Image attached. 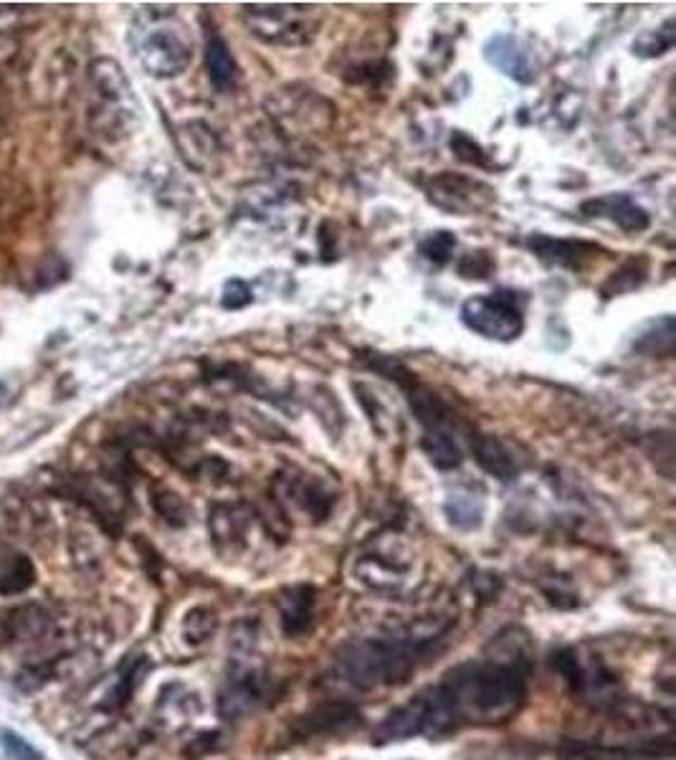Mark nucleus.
Instances as JSON below:
<instances>
[{
	"label": "nucleus",
	"instance_id": "obj_1",
	"mask_svg": "<svg viewBox=\"0 0 676 760\" xmlns=\"http://www.w3.org/2000/svg\"><path fill=\"white\" fill-rule=\"evenodd\" d=\"M525 700V672L517 664L474 662L456 666L439 685L393 710L376 731V743L441 738L462 725L502 723Z\"/></svg>",
	"mask_w": 676,
	"mask_h": 760
},
{
	"label": "nucleus",
	"instance_id": "obj_2",
	"mask_svg": "<svg viewBox=\"0 0 676 760\" xmlns=\"http://www.w3.org/2000/svg\"><path fill=\"white\" fill-rule=\"evenodd\" d=\"M444 632L426 636H395V639H360L340 649L337 672L349 685L370 689L403 682L414 674L433 651Z\"/></svg>",
	"mask_w": 676,
	"mask_h": 760
},
{
	"label": "nucleus",
	"instance_id": "obj_3",
	"mask_svg": "<svg viewBox=\"0 0 676 760\" xmlns=\"http://www.w3.org/2000/svg\"><path fill=\"white\" fill-rule=\"evenodd\" d=\"M130 41L145 72L160 76V79L183 74L193 59L188 28L173 11L145 8L132 26Z\"/></svg>",
	"mask_w": 676,
	"mask_h": 760
},
{
	"label": "nucleus",
	"instance_id": "obj_4",
	"mask_svg": "<svg viewBox=\"0 0 676 760\" xmlns=\"http://www.w3.org/2000/svg\"><path fill=\"white\" fill-rule=\"evenodd\" d=\"M89 76V122L99 135L122 137L137 122L139 105L127 74L114 59H97L87 69Z\"/></svg>",
	"mask_w": 676,
	"mask_h": 760
},
{
	"label": "nucleus",
	"instance_id": "obj_5",
	"mask_svg": "<svg viewBox=\"0 0 676 760\" xmlns=\"http://www.w3.org/2000/svg\"><path fill=\"white\" fill-rule=\"evenodd\" d=\"M462 322L481 338L509 343L523 332L525 315L517 292L500 290L466 299L462 305Z\"/></svg>",
	"mask_w": 676,
	"mask_h": 760
},
{
	"label": "nucleus",
	"instance_id": "obj_6",
	"mask_svg": "<svg viewBox=\"0 0 676 760\" xmlns=\"http://www.w3.org/2000/svg\"><path fill=\"white\" fill-rule=\"evenodd\" d=\"M315 11L312 5H244L251 34L276 46L307 41L315 34Z\"/></svg>",
	"mask_w": 676,
	"mask_h": 760
},
{
	"label": "nucleus",
	"instance_id": "obj_7",
	"mask_svg": "<svg viewBox=\"0 0 676 760\" xmlns=\"http://www.w3.org/2000/svg\"><path fill=\"white\" fill-rule=\"evenodd\" d=\"M426 191H429V200L433 206L454 216L481 213L494 204V191L487 183L458 173L433 175Z\"/></svg>",
	"mask_w": 676,
	"mask_h": 760
},
{
	"label": "nucleus",
	"instance_id": "obj_8",
	"mask_svg": "<svg viewBox=\"0 0 676 760\" xmlns=\"http://www.w3.org/2000/svg\"><path fill=\"white\" fill-rule=\"evenodd\" d=\"M580 211L586 213L588 219H603L616 223L626 234H641L651 223L649 213L643 211L634 198H628L626 193H609V196L590 198L580 206Z\"/></svg>",
	"mask_w": 676,
	"mask_h": 760
},
{
	"label": "nucleus",
	"instance_id": "obj_9",
	"mask_svg": "<svg viewBox=\"0 0 676 760\" xmlns=\"http://www.w3.org/2000/svg\"><path fill=\"white\" fill-rule=\"evenodd\" d=\"M527 246H530V252L538 256L540 261L561 269H582L586 261H590L601 252L595 244L573 242V238H553L548 234L530 236L527 238Z\"/></svg>",
	"mask_w": 676,
	"mask_h": 760
},
{
	"label": "nucleus",
	"instance_id": "obj_10",
	"mask_svg": "<svg viewBox=\"0 0 676 760\" xmlns=\"http://www.w3.org/2000/svg\"><path fill=\"white\" fill-rule=\"evenodd\" d=\"M471 452L479 467L500 482H512L523 471V459L515 454V449L496 437H471Z\"/></svg>",
	"mask_w": 676,
	"mask_h": 760
},
{
	"label": "nucleus",
	"instance_id": "obj_11",
	"mask_svg": "<svg viewBox=\"0 0 676 760\" xmlns=\"http://www.w3.org/2000/svg\"><path fill=\"white\" fill-rule=\"evenodd\" d=\"M484 57H487L489 64L496 66L500 72H504L507 76H512V79H517L523 84L532 79L530 61H527V53L519 49L515 36L500 34V36L489 38V44L484 46Z\"/></svg>",
	"mask_w": 676,
	"mask_h": 760
},
{
	"label": "nucleus",
	"instance_id": "obj_12",
	"mask_svg": "<svg viewBox=\"0 0 676 760\" xmlns=\"http://www.w3.org/2000/svg\"><path fill=\"white\" fill-rule=\"evenodd\" d=\"M206 69H208V79L219 91H231L236 89V84L241 79V69L233 59V53L229 49V44L223 41L219 34H211L206 41Z\"/></svg>",
	"mask_w": 676,
	"mask_h": 760
},
{
	"label": "nucleus",
	"instance_id": "obj_13",
	"mask_svg": "<svg viewBox=\"0 0 676 760\" xmlns=\"http://www.w3.org/2000/svg\"><path fill=\"white\" fill-rule=\"evenodd\" d=\"M312 603L315 591L309 586H297L279 601L282 606V626L286 636H297L307 632V626L312 624Z\"/></svg>",
	"mask_w": 676,
	"mask_h": 760
},
{
	"label": "nucleus",
	"instance_id": "obj_14",
	"mask_svg": "<svg viewBox=\"0 0 676 760\" xmlns=\"http://www.w3.org/2000/svg\"><path fill=\"white\" fill-rule=\"evenodd\" d=\"M261 700V679L254 672L229 679V687L221 697V712L225 718H236L241 712L251 710Z\"/></svg>",
	"mask_w": 676,
	"mask_h": 760
},
{
	"label": "nucleus",
	"instance_id": "obj_15",
	"mask_svg": "<svg viewBox=\"0 0 676 760\" xmlns=\"http://www.w3.org/2000/svg\"><path fill=\"white\" fill-rule=\"evenodd\" d=\"M421 449L437 469H456L464 462L458 433L454 431H423Z\"/></svg>",
	"mask_w": 676,
	"mask_h": 760
},
{
	"label": "nucleus",
	"instance_id": "obj_16",
	"mask_svg": "<svg viewBox=\"0 0 676 760\" xmlns=\"http://www.w3.org/2000/svg\"><path fill=\"white\" fill-rule=\"evenodd\" d=\"M634 351L651 355V358H669L674 353V317L666 315L659 322H651L639 338L634 340Z\"/></svg>",
	"mask_w": 676,
	"mask_h": 760
},
{
	"label": "nucleus",
	"instance_id": "obj_17",
	"mask_svg": "<svg viewBox=\"0 0 676 760\" xmlns=\"http://www.w3.org/2000/svg\"><path fill=\"white\" fill-rule=\"evenodd\" d=\"M49 614L41 606H23L15 609L11 616H8V629L11 636L19 641H36L44 639L49 634Z\"/></svg>",
	"mask_w": 676,
	"mask_h": 760
},
{
	"label": "nucleus",
	"instance_id": "obj_18",
	"mask_svg": "<svg viewBox=\"0 0 676 760\" xmlns=\"http://www.w3.org/2000/svg\"><path fill=\"white\" fill-rule=\"evenodd\" d=\"M647 274H649L647 259H628L624 267L613 271V277L603 284V297H616V294L636 290V286L647 282Z\"/></svg>",
	"mask_w": 676,
	"mask_h": 760
},
{
	"label": "nucleus",
	"instance_id": "obj_19",
	"mask_svg": "<svg viewBox=\"0 0 676 760\" xmlns=\"http://www.w3.org/2000/svg\"><path fill=\"white\" fill-rule=\"evenodd\" d=\"M34 578H36V571H34V565H30L28 557L13 555L11 563L5 565V571L0 573V593H5V596L23 593L26 588H30V584H34Z\"/></svg>",
	"mask_w": 676,
	"mask_h": 760
},
{
	"label": "nucleus",
	"instance_id": "obj_20",
	"mask_svg": "<svg viewBox=\"0 0 676 760\" xmlns=\"http://www.w3.org/2000/svg\"><path fill=\"white\" fill-rule=\"evenodd\" d=\"M446 510L451 515V523H454L456 527H464V530L479 527V523H481V500L471 492L451 494Z\"/></svg>",
	"mask_w": 676,
	"mask_h": 760
},
{
	"label": "nucleus",
	"instance_id": "obj_21",
	"mask_svg": "<svg viewBox=\"0 0 676 760\" xmlns=\"http://www.w3.org/2000/svg\"><path fill=\"white\" fill-rule=\"evenodd\" d=\"M674 38H676L674 36V21H666L662 28L643 34L639 41L634 44V53H639V57H647V59L662 57V53H666L674 46Z\"/></svg>",
	"mask_w": 676,
	"mask_h": 760
},
{
	"label": "nucleus",
	"instance_id": "obj_22",
	"mask_svg": "<svg viewBox=\"0 0 676 760\" xmlns=\"http://www.w3.org/2000/svg\"><path fill=\"white\" fill-rule=\"evenodd\" d=\"M456 249V238L454 234H448V231H433L429 238H423L421 246H418V252H421L426 259L439 263V267H444L451 259V252Z\"/></svg>",
	"mask_w": 676,
	"mask_h": 760
},
{
	"label": "nucleus",
	"instance_id": "obj_23",
	"mask_svg": "<svg viewBox=\"0 0 676 760\" xmlns=\"http://www.w3.org/2000/svg\"><path fill=\"white\" fill-rule=\"evenodd\" d=\"M494 259L489 256V252H469L458 263V274L469 277V279H487L494 271Z\"/></svg>",
	"mask_w": 676,
	"mask_h": 760
},
{
	"label": "nucleus",
	"instance_id": "obj_24",
	"mask_svg": "<svg viewBox=\"0 0 676 760\" xmlns=\"http://www.w3.org/2000/svg\"><path fill=\"white\" fill-rule=\"evenodd\" d=\"M0 746H3L5 756L11 760H41V753H38L28 740H23L21 735H15L11 731L0 733Z\"/></svg>",
	"mask_w": 676,
	"mask_h": 760
},
{
	"label": "nucleus",
	"instance_id": "obj_25",
	"mask_svg": "<svg viewBox=\"0 0 676 760\" xmlns=\"http://www.w3.org/2000/svg\"><path fill=\"white\" fill-rule=\"evenodd\" d=\"M451 150L456 152L458 160L471 162V166H484V152H481V147L474 143L469 135H464V132H456V135L451 137Z\"/></svg>",
	"mask_w": 676,
	"mask_h": 760
},
{
	"label": "nucleus",
	"instance_id": "obj_26",
	"mask_svg": "<svg viewBox=\"0 0 676 760\" xmlns=\"http://www.w3.org/2000/svg\"><path fill=\"white\" fill-rule=\"evenodd\" d=\"M248 302H251V286L246 282H241V279H231L229 284H225L223 292V307L225 309H241L246 307Z\"/></svg>",
	"mask_w": 676,
	"mask_h": 760
},
{
	"label": "nucleus",
	"instance_id": "obj_27",
	"mask_svg": "<svg viewBox=\"0 0 676 760\" xmlns=\"http://www.w3.org/2000/svg\"><path fill=\"white\" fill-rule=\"evenodd\" d=\"M0 395H3V385H0Z\"/></svg>",
	"mask_w": 676,
	"mask_h": 760
}]
</instances>
